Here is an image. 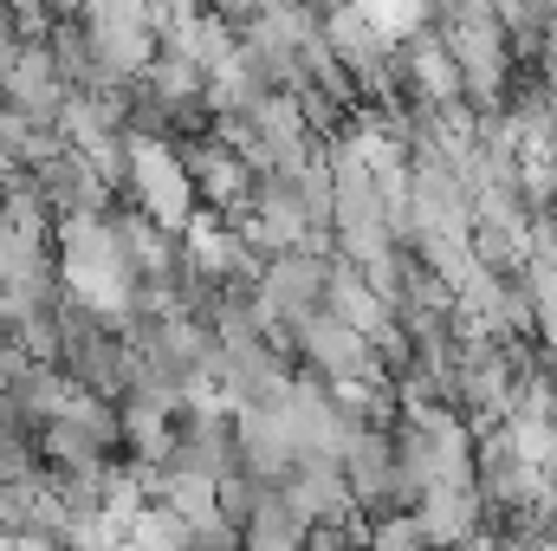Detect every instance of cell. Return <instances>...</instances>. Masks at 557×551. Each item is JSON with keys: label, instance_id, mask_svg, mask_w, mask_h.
I'll return each mask as SVG.
<instances>
[{"label": "cell", "instance_id": "obj_2", "mask_svg": "<svg viewBox=\"0 0 557 551\" xmlns=\"http://www.w3.org/2000/svg\"><path fill=\"white\" fill-rule=\"evenodd\" d=\"M370 551H428L416 513H383V519H376V532H370Z\"/></svg>", "mask_w": 557, "mask_h": 551}, {"label": "cell", "instance_id": "obj_1", "mask_svg": "<svg viewBox=\"0 0 557 551\" xmlns=\"http://www.w3.org/2000/svg\"><path fill=\"white\" fill-rule=\"evenodd\" d=\"M305 532H311V526H305L278 493H267L260 513L240 526V551H305Z\"/></svg>", "mask_w": 557, "mask_h": 551}]
</instances>
